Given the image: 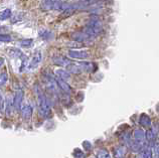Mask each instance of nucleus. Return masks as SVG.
<instances>
[{
    "label": "nucleus",
    "mask_w": 159,
    "mask_h": 158,
    "mask_svg": "<svg viewBox=\"0 0 159 158\" xmlns=\"http://www.w3.org/2000/svg\"><path fill=\"white\" fill-rule=\"evenodd\" d=\"M70 38H73L75 41L80 43H83V44H89L93 43L94 38L93 37L89 36L88 34H86L84 31H75L70 34Z\"/></svg>",
    "instance_id": "obj_1"
},
{
    "label": "nucleus",
    "mask_w": 159,
    "mask_h": 158,
    "mask_svg": "<svg viewBox=\"0 0 159 158\" xmlns=\"http://www.w3.org/2000/svg\"><path fill=\"white\" fill-rule=\"evenodd\" d=\"M41 60H43V52L40 51H37L34 52V55L32 56L31 60L27 63V65H26V70H32L36 69L37 66L39 65V64L41 63Z\"/></svg>",
    "instance_id": "obj_2"
},
{
    "label": "nucleus",
    "mask_w": 159,
    "mask_h": 158,
    "mask_svg": "<svg viewBox=\"0 0 159 158\" xmlns=\"http://www.w3.org/2000/svg\"><path fill=\"white\" fill-rule=\"evenodd\" d=\"M68 56L74 60H87L90 56V52L87 51H79V49H70Z\"/></svg>",
    "instance_id": "obj_3"
},
{
    "label": "nucleus",
    "mask_w": 159,
    "mask_h": 158,
    "mask_svg": "<svg viewBox=\"0 0 159 158\" xmlns=\"http://www.w3.org/2000/svg\"><path fill=\"white\" fill-rule=\"evenodd\" d=\"M79 65L82 70V73H93L97 70V65L95 63H91V61H82V63H79Z\"/></svg>",
    "instance_id": "obj_4"
},
{
    "label": "nucleus",
    "mask_w": 159,
    "mask_h": 158,
    "mask_svg": "<svg viewBox=\"0 0 159 158\" xmlns=\"http://www.w3.org/2000/svg\"><path fill=\"white\" fill-rule=\"evenodd\" d=\"M8 55L11 57H13V59H20L21 61L26 60V56H24V53L20 51L19 48H16V47H12L8 49Z\"/></svg>",
    "instance_id": "obj_5"
},
{
    "label": "nucleus",
    "mask_w": 159,
    "mask_h": 158,
    "mask_svg": "<svg viewBox=\"0 0 159 158\" xmlns=\"http://www.w3.org/2000/svg\"><path fill=\"white\" fill-rule=\"evenodd\" d=\"M52 63L54 65H61V66H66L69 64H70L72 61H70L68 57H66V56H56V57H53L52 59Z\"/></svg>",
    "instance_id": "obj_6"
},
{
    "label": "nucleus",
    "mask_w": 159,
    "mask_h": 158,
    "mask_svg": "<svg viewBox=\"0 0 159 158\" xmlns=\"http://www.w3.org/2000/svg\"><path fill=\"white\" fill-rule=\"evenodd\" d=\"M66 70H68L70 74H79L82 73V70L80 68L79 64H74V63H70L68 65L66 66Z\"/></svg>",
    "instance_id": "obj_7"
},
{
    "label": "nucleus",
    "mask_w": 159,
    "mask_h": 158,
    "mask_svg": "<svg viewBox=\"0 0 159 158\" xmlns=\"http://www.w3.org/2000/svg\"><path fill=\"white\" fill-rule=\"evenodd\" d=\"M56 74L57 76V78H60V79H61V80H64V81L69 80V79L70 78V74L66 70H62V69L57 70H56Z\"/></svg>",
    "instance_id": "obj_8"
},
{
    "label": "nucleus",
    "mask_w": 159,
    "mask_h": 158,
    "mask_svg": "<svg viewBox=\"0 0 159 158\" xmlns=\"http://www.w3.org/2000/svg\"><path fill=\"white\" fill-rule=\"evenodd\" d=\"M53 4H54V0H44V1L40 4V7L43 11L53 10Z\"/></svg>",
    "instance_id": "obj_9"
},
{
    "label": "nucleus",
    "mask_w": 159,
    "mask_h": 158,
    "mask_svg": "<svg viewBox=\"0 0 159 158\" xmlns=\"http://www.w3.org/2000/svg\"><path fill=\"white\" fill-rule=\"evenodd\" d=\"M18 45L20 47H24V48H30L33 47V39L31 38H27V39H22L18 41Z\"/></svg>",
    "instance_id": "obj_10"
},
{
    "label": "nucleus",
    "mask_w": 159,
    "mask_h": 158,
    "mask_svg": "<svg viewBox=\"0 0 159 158\" xmlns=\"http://www.w3.org/2000/svg\"><path fill=\"white\" fill-rule=\"evenodd\" d=\"M56 83H57V84L58 86H60V88H61V90L66 91V92H70V86H69L68 84H66V81L61 80V79H60V78H57Z\"/></svg>",
    "instance_id": "obj_11"
},
{
    "label": "nucleus",
    "mask_w": 159,
    "mask_h": 158,
    "mask_svg": "<svg viewBox=\"0 0 159 158\" xmlns=\"http://www.w3.org/2000/svg\"><path fill=\"white\" fill-rule=\"evenodd\" d=\"M12 16V12L10 9H5L0 13V21H3V20H7L9 19Z\"/></svg>",
    "instance_id": "obj_12"
},
{
    "label": "nucleus",
    "mask_w": 159,
    "mask_h": 158,
    "mask_svg": "<svg viewBox=\"0 0 159 158\" xmlns=\"http://www.w3.org/2000/svg\"><path fill=\"white\" fill-rule=\"evenodd\" d=\"M11 40H12V37L9 34H4V33L0 34V41H1V43H10Z\"/></svg>",
    "instance_id": "obj_13"
},
{
    "label": "nucleus",
    "mask_w": 159,
    "mask_h": 158,
    "mask_svg": "<svg viewBox=\"0 0 159 158\" xmlns=\"http://www.w3.org/2000/svg\"><path fill=\"white\" fill-rule=\"evenodd\" d=\"M40 36L43 37V39H51L52 37V32L48 31V30H43V31H40L39 32Z\"/></svg>",
    "instance_id": "obj_14"
},
{
    "label": "nucleus",
    "mask_w": 159,
    "mask_h": 158,
    "mask_svg": "<svg viewBox=\"0 0 159 158\" xmlns=\"http://www.w3.org/2000/svg\"><path fill=\"white\" fill-rule=\"evenodd\" d=\"M7 79H8V76H7V73L6 72H2L0 74V86H3L5 83L7 82Z\"/></svg>",
    "instance_id": "obj_15"
},
{
    "label": "nucleus",
    "mask_w": 159,
    "mask_h": 158,
    "mask_svg": "<svg viewBox=\"0 0 159 158\" xmlns=\"http://www.w3.org/2000/svg\"><path fill=\"white\" fill-rule=\"evenodd\" d=\"M3 64H4V59L0 57V69H1V66L3 65Z\"/></svg>",
    "instance_id": "obj_16"
}]
</instances>
